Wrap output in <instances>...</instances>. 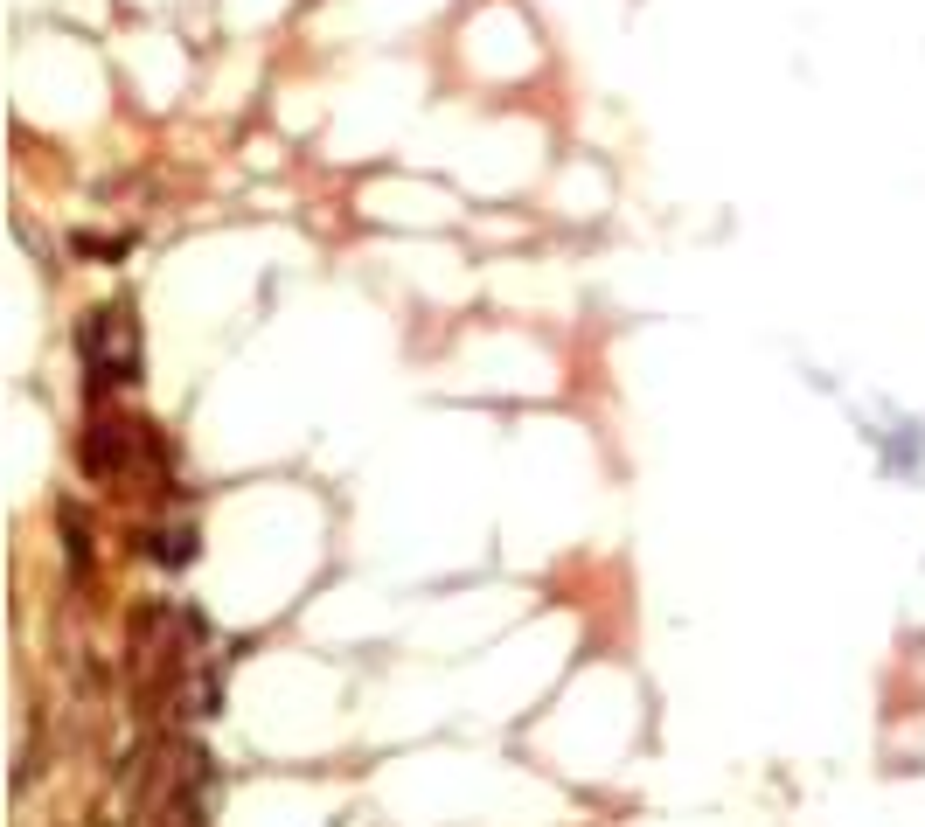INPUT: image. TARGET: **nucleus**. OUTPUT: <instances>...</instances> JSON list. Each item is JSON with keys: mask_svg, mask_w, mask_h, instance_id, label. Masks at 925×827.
<instances>
[{"mask_svg": "<svg viewBox=\"0 0 925 827\" xmlns=\"http://www.w3.org/2000/svg\"><path fill=\"white\" fill-rule=\"evenodd\" d=\"M77 355L91 369V397H105V383L112 390L140 383V320H133V306L126 299L119 306H91L84 327H77Z\"/></svg>", "mask_w": 925, "mask_h": 827, "instance_id": "f257e3e1", "label": "nucleus"}, {"mask_svg": "<svg viewBox=\"0 0 925 827\" xmlns=\"http://www.w3.org/2000/svg\"><path fill=\"white\" fill-rule=\"evenodd\" d=\"M84 473L91 480L140 473V417H91L84 424Z\"/></svg>", "mask_w": 925, "mask_h": 827, "instance_id": "f03ea898", "label": "nucleus"}, {"mask_svg": "<svg viewBox=\"0 0 925 827\" xmlns=\"http://www.w3.org/2000/svg\"><path fill=\"white\" fill-rule=\"evenodd\" d=\"M140 550L154 556V563H167V570H181V563L195 556V529H188V522H174V529H147Z\"/></svg>", "mask_w": 925, "mask_h": 827, "instance_id": "7ed1b4c3", "label": "nucleus"}, {"mask_svg": "<svg viewBox=\"0 0 925 827\" xmlns=\"http://www.w3.org/2000/svg\"><path fill=\"white\" fill-rule=\"evenodd\" d=\"M63 543H70V577H84L91 543H84V515H77V508H63Z\"/></svg>", "mask_w": 925, "mask_h": 827, "instance_id": "20e7f679", "label": "nucleus"}]
</instances>
